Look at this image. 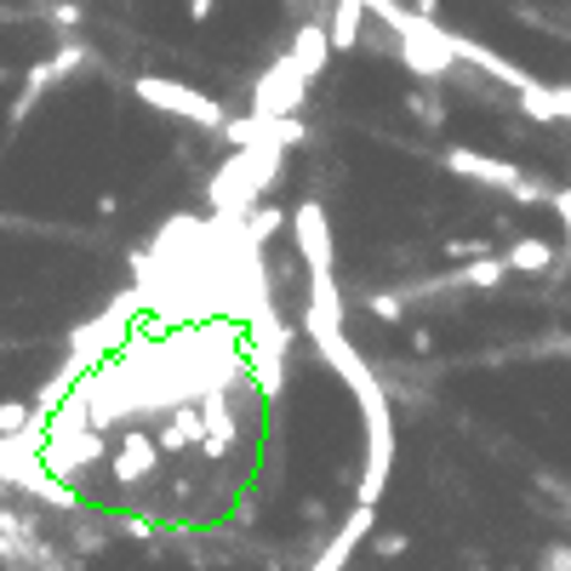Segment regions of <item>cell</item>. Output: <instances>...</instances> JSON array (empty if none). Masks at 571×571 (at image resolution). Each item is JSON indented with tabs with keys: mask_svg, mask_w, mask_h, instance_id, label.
Masks as SVG:
<instances>
[{
	"mask_svg": "<svg viewBox=\"0 0 571 571\" xmlns=\"http://www.w3.org/2000/svg\"><path fill=\"white\" fill-rule=\"evenodd\" d=\"M378 526V509H372V503H355V509H349V520L338 526V531H331V543L309 560V571H349V560H355V549L366 543V531H372Z\"/></svg>",
	"mask_w": 571,
	"mask_h": 571,
	"instance_id": "9c48e42d",
	"label": "cell"
},
{
	"mask_svg": "<svg viewBox=\"0 0 571 571\" xmlns=\"http://www.w3.org/2000/svg\"><path fill=\"white\" fill-rule=\"evenodd\" d=\"M366 309H372L378 320H389V326H400V320H406V297H400V292H372V297H366Z\"/></svg>",
	"mask_w": 571,
	"mask_h": 571,
	"instance_id": "2e32d148",
	"label": "cell"
},
{
	"mask_svg": "<svg viewBox=\"0 0 571 571\" xmlns=\"http://www.w3.org/2000/svg\"><path fill=\"white\" fill-rule=\"evenodd\" d=\"M446 46H452V57L457 63H468V70H480V75H491V81H503L515 97H526V92H537L543 81H537L531 70H520V63H509L503 52H491V46H480V41H468V35H457V29H446Z\"/></svg>",
	"mask_w": 571,
	"mask_h": 571,
	"instance_id": "5b68a950",
	"label": "cell"
},
{
	"mask_svg": "<svg viewBox=\"0 0 571 571\" xmlns=\"http://www.w3.org/2000/svg\"><path fill=\"white\" fill-rule=\"evenodd\" d=\"M131 92H138V104H149L160 115H178V120H189L200 131H218V120L229 115L212 92H200L189 81H172V75H138V81H131Z\"/></svg>",
	"mask_w": 571,
	"mask_h": 571,
	"instance_id": "6da1fadb",
	"label": "cell"
},
{
	"mask_svg": "<svg viewBox=\"0 0 571 571\" xmlns=\"http://www.w3.org/2000/svg\"><path fill=\"white\" fill-rule=\"evenodd\" d=\"M446 252H452V257H480V252H486V241H452Z\"/></svg>",
	"mask_w": 571,
	"mask_h": 571,
	"instance_id": "603a6c76",
	"label": "cell"
},
{
	"mask_svg": "<svg viewBox=\"0 0 571 571\" xmlns=\"http://www.w3.org/2000/svg\"><path fill=\"white\" fill-rule=\"evenodd\" d=\"M115 531H126V537H155V526H149V520H138V515H120V520H115Z\"/></svg>",
	"mask_w": 571,
	"mask_h": 571,
	"instance_id": "ffe728a7",
	"label": "cell"
},
{
	"mask_svg": "<svg viewBox=\"0 0 571 571\" xmlns=\"http://www.w3.org/2000/svg\"><path fill=\"white\" fill-rule=\"evenodd\" d=\"M0 18H7V12H0Z\"/></svg>",
	"mask_w": 571,
	"mask_h": 571,
	"instance_id": "4316f807",
	"label": "cell"
},
{
	"mask_svg": "<svg viewBox=\"0 0 571 571\" xmlns=\"http://www.w3.org/2000/svg\"><path fill=\"white\" fill-rule=\"evenodd\" d=\"M360 549H372L378 560H406V554H412V537H406V531H378V526H372Z\"/></svg>",
	"mask_w": 571,
	"mask_h": 571,
	"instance_id": "5bb4252c",
	"label": "cell"
},
{
	"mask_svg": "<svg viewBox=\"0 0 571 571\" xmlns=\"http://www.w3.org/2000/svg\"><path fill=\"white\" fill-rule=\"evenodd\" d=\"M286 57L297 63V75H320L326 70V57H331V41H326V23H304V29H297V35H292V46H286Z\"/></svg>",
	"mask_w": 571,
	"mask_h": 571,
	"instance_id": "30bf717a",
	"label": "cell"
},
{
	"mask_svg": "<svg viewBox=\"0 0 571 571\" xmlns=\"http://www.w3.org/2000/svg\"><path fill=\"white\" fill-rule=\"evenodd\" d=\"M549 207L565 218V246H571V189H549Z\"/></svg>",
	"mask_w": 571,
	"mask_h": 571,
	"instance_id": "d6986e66",
	"label": "cell"
},
{
	"mask_svg": "<svg viewBox=\"0 0 571 571\" xmlns=\"http://www.w3.org/2000/svg\"><path fill=\"white\" fill-rule=\"evenodd\" d=\"M81 63H86V41H63L46 63H35V70H29V81H23V92H18V104H12V115H7V126H18V120H23L29 109H35L57 81H70V75L81 70Z\"/></svg>",
	"mask_w": 571,
	"mask_h": 571,
	"instance_id": "277c9868",
	"label": "cell"
},
{
	"mask_svg": "<svg viewBox=\"0 0 571 571\" xmlns=\"http://www.w3.org/2000/svg\"><path fill=\"white\" fill-rule=\"evenodd\" d=\"M412 12H417V18H434V23H441V0H412Z\"/></svg>",
	"mask_w": 571,
	"mask_h": 571,
	"instance_id": "d4e9b609",
	"label": "cell"
},
{
	"mask_svg": "<svg viewBox=\"0 0 571 571\" xmlns=\"http://www.w3.org/2000/svg\"><path fill=\"white\" fill-rule=\"evenodd\" d=\"M304 86H309V75H297V63L281 52V57L257 75V86H252V115H257V120L297 115V109H304Z\"/></svg>",
	"mask_w": 571,
	"mask_h": 571,
	"instance_id": "3957f363",
	"label": "cell"
},
{
	"mask_svg": "<svg viewBox=\"0 0 571 571\" xmlns=\"http://www.w3.org/2000/svg\"><path fill=\"white\" fill-rule=\"evenodd\" d=\"M212 12H218V0H189V18H194V23H207Z\"/></svg>",
	"mask_w": 571,
	"mask_h": 571,
	"instance_id": "cb8c5ba5",
	"label": "cell"
},
{
	"mask_svg": "<svg viewBox=\"0 0 571 571\" xmlns=\"http://www.w3.org/2000/svg\"><path fill=\"white\" fill-rule=\"evenodd\" d=\"M29 423H41L35 400H0V434H18V429H29Z\"/></svg>",
	"mask_w": 571,
	"mask_h": 571,
	"instance_id": "9a60e30c",
	"label": "cell"
},
{
	"mask_svg": "<svg viewBox=\"0 0 571 571\" xmlns=\"http://www.w3.org/2000/svg\"><path fill=\"white\" fill-rule=\"evenodd\" d=\"M286 229H292L297 257H304L309 275H331V223H326V207H320V200H304V207L286 218Z\"/></svg>",
	"mask_w": 571,
	"mask_h": 571,
	"instance_id": "8992f818",
	"label": "cell"
},
{
	"mask_svg": "<svg viewBox=\"0 0 571 571\" xmlns=\"http://www.w3.org/2000/svg\"><path fill=\"white\" fill-rule=\"evenodd\" d=\"M281 229H286V212H281V207H257V212H246V229H241V234H246V246L263 252Z\"/></svg>",
	"mask_w": 571,
	"mask_h": 571,
	"instance_id": "4fadbf2b",
	"label": "cell"
},
{
	"mask_svg": "<svg viewBox=\"0 0 571 571\" xmlns=\"http://www.w3.org/2000/svg\"><path fill=\"white\" fill-rule=\"evenodd\" d=\"M509 194L520 200V207H543V200H549V189H543V183H537V178H520V183H515Z\"/></svg>",
	"mask_w": 571,
	"mask_h": 571,
	"instance_id": "ac0fdd59",
	"label": "cell"
},
{
	"mask_svg": "<svg viewBox=\"0 0 571 571\" xmlns=\"http://www.w3.org/2000/svg\"><path fill=\"white\" fill-rule=\"evenodd\" d=\"M441 160H446V172H452V178H468V183H480V189H503V194H509V189L526 178L520 166L497 160V155H480V149H463V144H452Z\"/></svg>",
	"mask_w": 571,
	"mask_h": 571,
	"instance_id": "ba28073f",
	"label": "cell"
},
{
	"mask_svg": "<svg viewBox=\"0 0 571 571\" xmlns=\"http://www.w3.org/2000/svg\"><path fill=\"white\" fill-rule=\"evenodd\" d=\"M160 457H166V452H160V441H155V434H149V429H131V434H126V441H120V446H115L104 463H109L115 486L138 491L149 475H160Z\"/></svg>",
	"mask_w": 571,
	"mask_h": 571,
	"instance_id": "52a82bcc",
	"label": "cell"
},
{
	"mask_svg": "<svg viewBox=\"0 0 571 571\" xmlns=\"http://www.w3.org/2000/svg\"><path fill=\"white\" fill-rule=\"evenodd\" d=\"M468 571H491V565H468Z\"/></svg>",
	"mask_w": 571,
	"mask_h": 571,
	"instance_id": "484cf974",
	"label": "cell"
},
{
	"mask_svg": "<svg viewBox=\"0 0 571 571\" xmlns=\"http://www.w3.org/2000/svg\"><path fill=\"white\" fill-rule=\"evenodd\" d=\"M366 468H360V497L355 503H372L389 491V475H394V406H366Z\"/></svg>",
	"mask_w": 571,
	"mask_h": 571,
	"instance_id": "7a4b0ae2",
	"label": "cell"
},
{
	"mask_svg": "<svg viewBox=\"0 0 571 571\" xmlns=\"http://www.w3.org/2000/svg\"><path fill=\"white\" fill-rule=\"evenodd\" d=\"M503 281H509V263H503V257H475V263H463L457 268V275H446V286H480V292H491V286H503Z\"/></svg>",
	"mask_w": 571,
	"mask_h": 571,
	"instance_id": "7c38bea8",
	"label": "cell"
},
{
	"mask_svg": "<svg viewBox=\"0 0 571 571\" xmlns=\"http://www.w3.org/2000/svg\"><path fill=\"white\" fill-rule=\"evenodd\" d=\"M537 571H571V543H549L537 554Z\"/></svg>",
	"mask_w": 571,
	"mask_h": 571,
	"instance_id": "e0dca14e",
	"label": "cell"
},
{
	"mask_svg": "<svg viewBox=\"0 0 571 571\" xmlns=\"http://www.w3.org/2000/svg\"><path fill=\"white\" fill-rule=\"evenodd\" d=\"M503 263H509V275H549V268L560 263V252L549 241H537V234H526V241H515L509 252H503Z\"/></svg>",
	"mask_w": 571,
	"mask_h": 571,
	"instance_id": "8fae6325",
	"label": "cell"
},
{
	"mask_svg": "<svg viewBox=\"0 0 571 571\" xmlns=\"http://www.w3.org/2000/svg\"><path fill=\"white\" fill-rule=\"evenodd\" d=\"M52 23L75 29V23H81V7H75V0H63V7H52Z\"/></svg>",
	"mask_w": 571,
	"mask_h": 571,
	"instance_id": "44dd1931",
	"label": "cell"
},
{
	"mask_svg": "<svg viewBox=\"0 0 571 571\" xmlns=\"http://www.w3.org/2000/svg\"><path fill=\"white\" fill-rule=\"evenodd\" d=\"M549 97H554V115L571 120V86H549Z\"/></svg>",
	"mask_w": 571,
	"mask_h": 571,
	"instance_id": "7402d4cb",
	"label": "cell"
}]
</instances>
